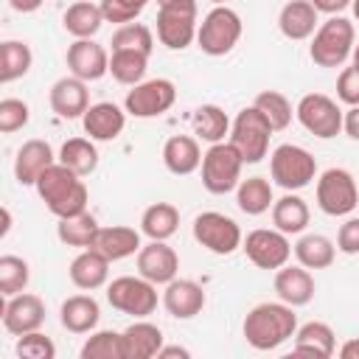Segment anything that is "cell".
Segmentation results:
<instances>
[{"mask_svg": "<svg viewBox=\"0 0 359 359\" xmlns=\"http://www.w3.org/2000/svg\"><path fill=\"white\" fill-rule=\"evenodd\" d=\"M98 6H101V14H104L107 22L126 25L149 6V0H101Z\"/></svg>", "mask_w": 359, "mask_h": 359, "instance_id": "obj_45", "label": "cell"}, {"mask_svg": "<svg viewBox=\"0 0 359 359\" xmlns=\"http://www.w3.org/2000/svg\"><path fill=\"white\" fill-rule=\"evenodd\" d=\"M31 118V109L25 101L20 98H3L0 101V132L3 135H11L17 129H22Z\"/></svg>", "mask_w": 359, "mask_h": 359, "instance_id": "obj_46", "label": "cell"}, {"mask_svg": "<svg viewBox=\"0 0 359 359\" xmlns=\"http://www.w3.org/2000/svg\"><path fill=\"white\" fill-rule=\"evenodd\" d=\"M244 339L255 351H275L297 331V314L289 303H258L244 317Z\"/></svg>", "mask_w": 359, "mask_h": 359, "instance_id": "obj_1", "label": "cell"}, {"mask_svg": "<svg viewBox=\"0 0 359 359\" xmlns=\"http://www.w3.org/2000/svg\"><path fill=\"white\" fill-rule=\"evenodd\" d=\"M351 8H353V17L359 20V0H353V3H351Z\"/></svg>", "mask_w": 359, "mask_h": 359, "instance_id": "obj_56", "label": "cell"}, {"mask_svg": "<svg viewBox=\"0 0 359 359\" xmlns=\"http://www.w3.org/2000/svg\"><path fill=\"white\" fill-rule=\"evenodd\" d=\"M202 185L208 194H216V196H224L230 191L238 188L241 182V168H244V160L238 154V149L227 140L222 143H210V149L202 154Z\"/></svg>", "mask_w": 359, "mask_h": 359, "instance_id": "obj_4", "label": "cell"}, {"mask_svg": "<svg viewBox=\"0 0 359 359\" xmlns=\"http://www.w3.org/2000/svg\"><path fill=\"white\" fill-rule=\"evenodd\" d=\"M311 3H314V8H317V11H323V14H331V17H334V14L345 11L353 0H311Z\"/></svg>", "mask_w": 359, "mask_h": 359, "instance_id": "obj_50", "label": "cell"}, {"mask_svg": "<svg viewBox=\"0 0 359 359\" xmlns=\"http://www.w3.org/2000/svg\"><path fill=\"white\" fill-rule=\"evenodd\" d=\"M196 31V0H168L157 8V39L168 50H185Z\"/></svg>", "mask_w": 359, "mask_h": 359, "instance_id": "obj_8", "label": "cell"}, {"mask_svg": "<svg viewBox=\"0 0 359 359\" xmlns=\"http://www.w3.org/2000/svg\"><path fill=\"white\" fill-rule=\"evenodd\" d=\"M163 3H168V0H157V6H163Z\"/></svg>", "mask_w": 359, "mask_h": 359, "instance_id": "obj_58", "label": "cell"}, {"mask_svg": "<svg viewBox=\"0 0 359 359\" xmlns=\"http://www.w3.org/2000/svg\"><path fill=\"white\" fill-rule=\"evenodd\" d=\"M342 129L351 140H359V107H348V112L342 115Z\"/></svg>", "mask_w": 359, "mask_h": 359, "instance_id": "obj_49", "label": "cell"}, {"mask_svg": "<svg viewBox=\"0 0 359 359\" xmlns=\"http://www.w3.org/2000/svg\"><path fill=\"white\" fill-rule=\"evenodd\" d=\"M275 196H272V182L266 177H247L238 182L236 188V205L241 213L247 216H261L272 208Z\"/></svg>", "mask_w": 359, "mask_h": 359, "instance_id": "obj_34", "label": "cell"}, {"mask_svg": "<svg viewBox=\"0 0 359 359\" xmlns=\"http://www.w3.org/2000/svg\"><path fill=\"white\" fill-rule=\"evenodd\" d=\"M317 8L311 0H289L278 14V28L286 39L303 42L317 31Z\"/></svg>", "mask_w": 359, "mask_h": 359, "instance_id": "obj_23", "label": "cell"}, {"mask_svg": "<svg viewBox=\"0 0 359 359\" xmlns=\"http://www.w3.org/2000/svg\"><path fill=\"white\" fill-rule=\"evenodd\" d=\"M48 101H50V109H53L59 118H67V121L81 118V115L87 112V107H90L87 81H81V79H76V76H65V79L53 81Z\"/></svg>", "mask_w": 359, "mask_h": 359, "instance_id": "obj_19", "label": "cell"}, {"mask_svg": "<svg viewBox=\"0 0 359 359\" xmlns=\"http://www.w3.org/2000/svg\"><path fill=\"white\" fill-rule=\"evenodd\" d=\"M11 230V213H8V208H3V227H0V236H6Z\"/></svg>", "mask_w": 359, "mask_h": 359, "instance_id": "obj_54", "label": "cell"}, {"mask_svg": "<svg viewBox=\"0 0 359 359\" xmlns=\"http://www.w3.org/2000/svg\"><path fill=\"white\" fill-rule=\"evenodd\" d=\"M53 163H56V157H53V149L48 140H39V137L25 140L14 157V177L20 185H36L39 174Z\"/></svg>", "mask_w": 359, "mask_h": 359, "instance_id": "obj_21", "label": "cell"}, {"mask_svg": "<svg viewBox=\"0 0 359 359\" xmlns=\"http://www.w3.org/2000/svg\"><path fill=\"white\" fill-rule=\"evenodd\" d=\"M191 123H194V135L199 140H205V143H222L230 135V126H233L230 118H227V112L222 107H216V104L196 107Z\"/></svg>", "mask_w": 359, "mask_h": 359, "instance_id": "obj_35", "label": "cell"}, {"mask_svg": "<svg viewBox=\"0 0 359 359\" xmlns=\"http://www.w3.org/2000/svg\"><path fill=\"white\" fill-rule=\"evenodd\" d=\"M59 163H65L79 177H90L98 168V149L90 137H70L59 149Z\"/></svg>", "mask_w": 359, "mask_h": 359, "instance_id": "obj_36", "label": "cell"}, {"mask_svg": "<svg viewBox=\"0 0 359 359\" xmlns=\"http://www.w3.org/2000/svg\"><path fill=\"white\" fill-rule=\"evenodd\" d=\"M351 65H353V67L359 70V42L353 45V53H351Z\"/></svg>", "mask_w": 359, "mask_h": 359, "instance_id": "obj_55", "label": "cell"}, {"mask_svg": "<svg viewBox=\"0 0 359 359\" xmlns=\"http://www.w3.org/2000/svg\"><path fill=\"white\" fill-rule=\"evenodd\" d=\"M177 101V87L168 79H149L135 84L126 98H123V109L132 118H160L163 112H168Z\"/></svg>", "mask_w": 359, "mask_h": 359, "instance_id": "obj_13", "label": "cell"}, {"mask_svg": "<svg viewBox=\"0 0 359 359\" xmlns=\"http://www.w3.org/2000/svg\"><path fill=\"white\" fill-rule=\"evenodd\" d=\"M339 356H342V359H359V337L348 339V342L339 348Z\"/></svg>", "mask_w": 359, "mask_h": 359, "instance_id": "obj_53", "label": "cell"}, {"mask_svg": "<svg viewBox=\"0 0 359 359\" xmlns=\"http://www.w3.org/2000/svg\"><path fill=\"white\" fill-rule=\"evenodd\" d=\"M45 323V303L36 294L20 292L6 297L3 303V328L14 337H22L28 331H39Z\"/></svg>", "mask_w": 359, "mask_h": 359, "instance_id": "obj_15", "label": "cell"}, {"mask_svg": "<svg viewBox=\"0 0 359 359\" xmlns=\"http://www.w3.org/2000/svg\"><path fill=\"white\" fill-rule=\"evenodd\" d=\"M342 115L345 112L339 109V104L323 93H306L294 107V118L300 121V126L320 140L337 137L342 132Z\"/></svg>", "mask_w": 359, "mask_h": 359, "instance_id": "obj_11", "label": "cell"}, {"mask_svg": "<svg viewBox=\"0 0 359 359\" xmlns=\"http://www.w3.org/2000/svg\"><path fill=\"white\" fill-rule=\"evenodd\" d=\"M67 67H70V76L81 81H98L109 73V53L104 45L93 39H76L67 48Z\"/></svg>", "mask_w": 359, "mask_h": 359, "instance_id": "obj_17", "label": "cell"}, {"mask_svg": "<svg viewBox=\"0 0 359 359\" xmlns=\"http://www.w3.org/2000/svg\"><path fill=\"white\" fill-rule=\"evenodd\" d=\"M42 3H45V0H8V6H11L14 11H20V14H34Z\"/></svg>", "mask_w": 359, "mask_h": 359, "instance_id": "obj_52", "label": "cell"}, {"mask_svg": "<svg viewBox=\"0 0 359 359\" xmlns=\"http://www.w3.org/2000/svg\"><path fill=\"white\" fill-rule=\"evenodd\" d=\"M334 351H337V334L328 323L311 320L294 331V353L328 359V356H334Z\"/></svg>", "mask_w": 359, "mask_h": 359, "instance_id": "obj_30", "label": "cell"}, {"mask_svg": "<svg viewBox=\"0 0 359 359\" xmlns=\"http://www.w3.org/2000/svg\"><path fill=\"white\" fill-rule=\"evenodd\" d=\"M36 194L45 202V208L56 216V219H67V216H79L87 210L90 194L87 185L81 182V177L76 171H70L65 163H53L48 165L39 180H36Z\"/></svg>", "mask_w": 359, "mask_h": 359, "instance_id": "obj_2", "label": "cell"}, {"mask_svg": "<svg viewBox=\"0 0 359 359\" xmlns=\"http://www.w3.org/2000/svg\"><path fill=\"white\" fill-rule=\"evenodd\" d=\"M163 306L171 317L177 320H191L205 309V289L196 280L188 278H174L171 283H165L163 292Z\"/></svg>", "mask_w": 359, "mask_h": 359, "instance_id": "obj_20", "label": "cell"}, {"mask_svg": "<svg viewBox=\"0 0 359 359\" xmlns=\"http://www.w3.org/2000/svg\"><path fill=\"white\" fill-rule=\"evenodd\" d=\"M180 272V255L165 241H149L137 252V275L151 280L154 286H165Z\"/></svg>", "mask_w": 359, "mask_h": 359, "instance_id": "obj_16", "label": "cell"}, {"mask_svg": "<svg viewBox=\"0 0 359 359\" xmlns=\"http://www.w3.org/2000/svg\"><path fill=\"white\" fill-rule=\"evenodd\" d=\"M146 67H149V53L140 50H112L109 56V73L118 84H129V87L140 84Z\"/></svg>", "mask_w": 359, "mask_h": 359, "instance_id": "obj_39", "label": "cell"}, {"mask_svg": "<svg viewBox=\"0 0 359 359\" xmlns=\"http://www.w3.org/2000/svg\"><path fill=\"white\" fill-rule=\"evenodd\" d=\"M163 163L171 174L177 177H188L202 165V149L199 140L191 135H171L163 143Z\"/></svg>", "mask_w": 359, "mask_h": 359, "instance_id": "obj_25", "label": "cell"}, {"mask_svg": "<svg viewBox=\"0 0 359 359\" xmlns=\"http://www.w3.org/2000/svg\"><path fill=\"white\" fill-rule=\"evenodd\" d=\"M180 227V210L171 202H154L140 216V233L149 241H165Z\"/></svg>", "mask_w": 359, "mask_h": 359, "instance_id": "obj_31", "label": "cell"}, {"mask_svg": "<svg viewBox=\"0 0 359 359\" xmlns=\"http://www.w3.org/2000/svg\"><path fill=\"white\" fill-rule=\"evenodd\" d=\"M112 50H140V53H149L154 50V36H151V28L143 25V22H126L121 25L115 34H112Z\"/></svg>", "mask_w": 359, "mask_h": 359, "instance_id": "obj_41", "label": "cell"}, {"mask_svg": "<svg viewBox=\"0 0 359 359\" xmlns=\"http://www.w3.org/2000/svg\"><path fill=\"white\" fill-rule=\"evenodd\" d=\"M31 62H34V53H31V48L25 42L6 39L0 45V81L11 84V81L22 79L31 70Z\"/></svg>", "mask_w": 359, "mask_h": 359, "instance_id": "obj_37", "label": "cell"}, {"mask_svg": "<svg viewBox=\"0 0 359 359\" xmlns=\"http://www.w3.org/2000/svg\"><path fill=\"white\" fill-rule=\"evenodd\" d=\"M359 205V188L348 168H325L317 180V208L325 216H351Z\"/></svg>", "mask_w": 359, "mask_h": 359, "instance_id": "obj_10", "label": "cell"}, {"mask_svg": "<svg viewBox=\"0 0 359 359\" xmlns=\"http://www.w3.org/2000/svg\"><path fill=\"white\" fill-rule=\"evenodd\" d=\"M28 278H31V269H28L25 258H20V255H0V292H3V297L25 292Z\"/></svg>", "mask_w": 359, "mask_h": 359, "instance_id": "obj_42", "label": "cell"}, {"mask_svg": "<svg viewBox=\"0 0 359 359\" xmlns=\"http://www.w3.org/2000/svg\"><path fill=\"white\" fill-rule=\"evenodd\" d=\"M241 31H244V22L230 6H213L199 22L196 45L208 56H224L238 45Z\"/></svg>", "mask_w": 359, "mask_h": 359, "instance_id": "obj_5", "label": "cell"}, {"mask_svg": "<svg viewBox=\"0 0 359 359\" xmlns=\"http://www.w3.org/2000/svg\"><path fill=\"white\" fill-rule=\"evenodd\" d=\"M309 219H311V210H309L306 199L297 196L294 191H286L280 199L272 202V224L286 236L303 233L309 227Z\"/></svg>", "mask_w": 359, "mask_h": 359, "instance_id": "obj_28", "label": "cell"}, {"mask_svg": "<svg viewBox=\"0 0 359 359\" xmlns=\"http://www.w3.org/2000/svg\"><path fill=\"white\" fill-rule=\"evenodd\" d=\"M109 258H104L98 250H93V247H87V250H81L73 261H70V280H73V286H79V289H84V292H93V289H101L104 283H107V278H109Z\"/></svg>", "mask_w": 359, "mask_h": 359, "instance_id": "obj_26", "label": "cell"}, {"mask_svg": "<svg viewBox=\"0 0 359 359\" xmlns=\"http://www.w3.org/2000/svg\"><path fill=\"white\" fill-rule=\"evenodd\" d=\"M353 45H356L353 22L334 14V17H328L325 22L317 25V31L311 36V45H309V56L320 67H342L351 59Z\"/></svg>", "mask_w": 359, "mask_h": 359, "instance_id": "obj_3", "label": "cell"}, {"mask_svg": "<svg viewBox=\"0 0 359 359\" xmlns=\"http://www.w3.org/2000/svg\"><path fill=\"white\" fill-rule=\"evenodd\" d=\"M272 132H275L272 123L264 118V112L258 107H244L236 115V121L230 126V143L238 149L244 165L247 163L255 165V163H261L266 157Z\"/></svg>", "mask_w": 359, "mask_h": 359, "instance_id": "obj_6", "label": "cell"}, {"mask_svg": "<svg viewBox=\"0 0 359 359\" xmlns=\"http://www.w3.org/2000/svg\"><path fill=\"white\" fill-rule=\"evenodd\" d=\"M104 14H101V6L90 3V0H79L73 6H67L65 17H62V25L70 36L76 39H90L98 34V28L104 25Z\"/></svg>", "mask_w": 359, "mask_h": 359, "instance_id": "obj_32", "label": "cell"}, {"mask_svg": "<svg viewBox=\"0 0 359 359\" xmlns=\"http://www.w3.org/2000/svg\"><path fill=\"white\" fill-rule=\"evenodd\" d=\"M275 294H278V300H283V303H289L294 309L311 303V297H314V278H311V272L303 264H297V266H286L283 264L275 272Z\"/></svg>", "mask_w": 359, "mask_h": 359, "instance_id": "obj_22", "label": "cell"}, {"mask_svg": "<svg viewBox=\"0 0 359 359\" xmlns=\"http://www.w3.org/2000/svg\"><path fill=\"white\" fill-rule=\"evenodd\" d=\"M107 300L121 314L143 320L157 309V286L143 275H121L107 286Z\"/></svg>", "mask_w": 359, "mask_h": 359, "instance_id": "obj_9", "label": "cell"}, {"mask_svg": "<svg viewBox=\"0 0 359 359\" xmlns=\"http://www.w3.org/2000/svg\"><path fill=\"white\" fill-rule=\"evenodd\" d=\"M337 98L348 107H359V70L353 65L342 67V73L337 76Z\"/></svg>", "mask_w": 359, "mask_h": 359, "instance_id": "obj_47", "label": "cell"}, {"mask_svg": "<svg viewBox=\"0 0 359 359\" xmlns=\"http://www.w3.org/2000/svg\"><path fill=\"white\" fill-rule=\"evenodd\" d=\"M194 238L213 255H230L244 241L236 219H230L219 210H205L194 219Z\"/></svg>", "mask_w": 359, "mask_h": 359, "instance_id": "obj_12", "label": "cell"}, {"mask_svg": "<svg viewBox=\"0 0 359 359\" xmlns=\"http://www.w3.org/2000/svg\"><path fill=\"white\" fill-rule=\"evenodd\" d=\"M294 258L306 269H325L337 258V244L323 233H306L294 244Z\"/></svg>", "mask_w": 359, "mask_h": 359, "instance_id": "obj_33", "label": "cell"}, {"mask_svg": "<svg viewBox=\"0 0 359 359\" xmlns=\"http://www.w3.org/2000/svg\"><path fill=\"white\" fill-rule=\"evenodd\" d=\"M81 359H123V339L118 331H95L81 345Z\"/></svg>", "mask_w": 359, "mask_h": 359, "instance_id": "obj_43", "label": "cell"}, {"mask_svg": "<svg viewBox=\"0 0 359 359\" xmlns=\"http://www.w3.org/2000/svg\"><path fill=\"white\" fill-rule=\"evenodd\" d=\"M140 233L126 224H112V227H98L93 238V250H98L109 261H123L135 252H140Z\"/></svg>", "mask_w": 359, "mask_h": 359, "instance_id": "obj_24", "label": "cell"}, {"mask_svg": "<svg viewBox=\"0 0 359 359\" xmlns=\"http://www.w3.org/2000/svg\"><path fill=\"white\" fill-rule=\"evenodd\" d=\"M123 339V359H151L163 348V331L149 320H135L126 331H121Z\"/></svg>", "mask_w": 359, "mask_h": 359, "instance_id": "obj_27", "label": "cell"}, {"mask_svg": "<svg viewBox=\"0 0 359 359\" xmlns=\"http://www.w3.org/2000/svg\"><path fill=\"white\" fill-rule=\"evenodd\" d=\"M269 174L275 180V185H280L283 191H300V188L311 185V180L317 177V160L303 146L280 143L269 154Z\"/></svg>", "mask_w": 359, "mask_h": 359, "instance_id": "obj_7", "label": "cell"}, {"mask_svg": "<svg viewBox=\"0 0 359 359\" xmlns=\"http://www.w3.org/2000/svg\"><path fill=\"white\" fill-rule=\"evenodd\" d=\"M59 320L70 334H90L101 320V309L93 294H73L62 303Z\"/></svg>", "mask_w": 359, "mask_h": 359, "instance_id": "obj_29", "label": "cell"}, {"mask_svg": "<svg viewBox=\"0 0 359 359\" xmlns=\"http://www.w3.org/2000/svg\"><path fill=\"white\" fill-rule=\"evenodd\" d=\"M17 356L20 359H53L56 356V345L50 342V337L39 334V331H28L17 339Z\"/></svg>", "mask_w": 359, "mask_h": 359, "instance_id": "obj_44", "label": "cell"}, {"mask_svg": "<svg viewBox=\"0 0 359 359\" xmlns=\"http://www.w3.org/2000/svg\"><path fill=\"white\" fill-rule=\"evenodd\" d=\"M241 250L258 269H280L283 264H289L294 247L289 244V236L280 233L278 227L275 230L258 227L247 233V238L241 241Z\"/></svg>", "mask_w": 359, "mask_h": 359, "instance_id": "obj_14", "label": "cell"}, {"mask_svg": "<svg viewBox=\"0 0 359 359\" xmlns=\"http://www.w3.org/2000/svg\"><path fill=\"white\" fill-rule=\"evenodd\" d=\"M210 3H213V6H224L227 0H210Z\"/></svg>", "mask_w": 359, "mask_h": 359, "instance_id": "obj_57", "label": "cell"}, {"mask_svg": "<svg viewBox=\"0 0 359 359\" xmlns=\"http://www.w3.org/2000/svg\"><path fill=\"white\" fill-rule=\"evenodd\" d=\"M337 250L345 252V255H359V216H351L339 224Z\"/></svg>", "mask_w": 359, "mask_h": 359, "instance_id": "obj_48", "label": "cell"}, {"mask_svg": "<svg viewBox=\"0 0 359 359\" xmlns=\"http://www.w3.org/2000/svg\"><path fill=\"white\" fill-rule=\"evenodd\" d=\"M252 107H258V109L264 112V118L272 123L275 132L286 129V126L292 123V115H294L289 98H286L283 93H278V90H261V93L255 95Z\"/></svg>", "mask_w": 359, "mask_h": 359, "instance_id": "obj_40", "label": "cell"}, {"mask_svg": "<svg viewBox=\"0 0 359 359\" xmlns=\"http://www.w3.org/2000/svg\"><path fill=\"white\" fill-rule=\"evenodd\" d=\"M177 356L180 359H191V351L188 348H180V345H168V348L163 345L160 353H157V359H177Z\"/></svg>", "mask_w": 359, "mask_h": 359, "instance_id": "obj_51", "label": "cell"}, {"mask_svg": "<svg viewBox=\"0 0 359 359\" xmlns=\"http://www.w3.org/2000/svg\"><path fill=\"white\" fill-rule=\"evenodd\" d=\"M98 227H101V224L95 222V216L84 210V213H79V216L59 219L56 236H59V241L67 244V247H81V250H87V247H93V238H95Z\"/></svg>", "mask_w": 359, "mask_h": 359, "instance_id": "obj_38", "label": "cell"}, {"mask_svg": "<svg viewBox=\"0 0 359 359\" xmlns=\"http://www.w3.org/2000/svg\"><path fill=\"white\" fill-rule=\"evenodd\" d=\"M81 126L90 135V140L109 143V140H115L123 132V126H126V109H121L112 101L90 104L87 112L81 115Z\"/></svg>", "mask_w": 359, "mask_h": 359, "instance_id": "obj_18", "label": "cell"}]
</instances>
